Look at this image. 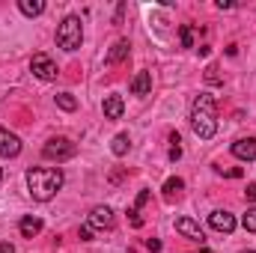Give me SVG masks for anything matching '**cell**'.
Masks as SVG:
<instances>
[{"mask_svg":"<svg viewBox=\"0 0 256 253\" xmlns=\"http://www.w3.org/2000/svg\"><path fill=\"white\" fill-rule=\"evenodd\" d=\"M128 51H131V45H128V39H116L114 42V48H110V54H108V63H122L128 57Z\"/></svg>","mask_w":256,"mask_h":253,"instance_id":"5bb4252c","label":"cell"},{"mask_svg":"<svg viewBox=\"0 0 256 253\" xmlns=\"http://www.w3.org/2000/svg\"><path fill=\"white\" fill-rule=\"evenodd\" d=\"M176 230H179L185 238H191V242H200V244L206 242V236H202V226H200L196 220H191V218H179V220H176Z\"/></svg>","mask_w":256,"mask_h":253,"instance_id":"9c48e42d","label":"cell"},{"mask_svg":"<svg viewBox=\"0 0 256 253\" xmlns=\"http://www.w3.org/2000/svg\"><path fill=\"white\" fill-rule=\"evenodd\" d=\"M30 72H33L39 80H54V78H57V63H54L48 54H33Z\"/></svg>","mask_w":256,"mask_h":253,"instance_id":"5b68a950","label":"cell"},{"mask_svg":"<svg viewBox=\"0 0 256 253\" xmlns=\"http://www.w3.org/2000/svg\"><path fill=\"white\" fill-rule=\"evenodd\" d=\"M152 92V72H137L131 80V96H149Z\"/></svg>","mask_w":256,"mask_h":253,"instance_id":"8fae6325","label":"cell"},{"mask_svg":"<svg viewBox=\"0 0 256 253\" xmlns=\"http://www.w3.org/2000/svg\"><path fill=\"white\" fill-rule=\"evenodd\" d=\"M78 236H80V242H92V226H90V224H84V226L78 230Z\"/></svg>","mask_w":256,"mask_h":253,"instance_id":"7402d4cb","label":"cell"},{"mask_svg":"<svg viewBox=\"0 0 256 253\" xmlns=\"http://www.w3.org/2000/svg\"><path fill=\"white\" fill-rule=\"evenodd\" d=\"M242 224H244L248 232H256V208H248V214L242 218Z\"/></svg>","mask_w":256,"mask_h":253,"instance_id":"44dd1931","label":"cell"},{"mask_svg":"<svg viewBox=\"0 0 256 253\" xmlns=\"http://www.w3.org/2000/svg\"><path fill=\"white\" fill-rule=\"evenodd\" d=\"M244 196H248L250 202L256 200V182H250V185H248V190H244Z\"/></svg>","mask_w":256,"mask_h":253,"instance_id":"d4e9b609","label":"cell"},{"mask_svg":"<svg viewBox=\"0 0 256 253\" xmlns=\"http://www.w3.org/2000/svg\"><path fill=\"white\" fill-rule=\"evenodd\" d=\"M191 128H194V134H196L200 140H208V137H214V131H218V108H214V96H208V92H200V96L194 98Z\"/></svg>","mask_w":256,"mask_h":253,"instance_id":"7a4b0ae2","label":"cell"},{"mask_svg":"<svg viewBox=\"0 0 256 253\" xmlns=\"http://www.w3.org/2000/svg\"><path fill=\"white\" fill-rule=\"evenodd\" d=\"M74 152H78V146H74L68 137H51V140L42 146V155H45L48 161H57V164L74 158Z\"/></svg>","mask_w":256,"mask_h":253,"instance_id":"277c9868","label":"cell"},{"mask_svg":"<svg viewBox=\"0 0 256 253\" xmlns=\"http://www.w3.org/2000/svg\"><path fill=\"white\" fill-rule=\"evenodd\" d=\"M128 220H131V226H143V218H140V212H137V208H131V212H128Z\"/></svg>","mask_w":256,"mask_h":253,"instance_id":"603a6c76","label":"cell"},{"mask_svg":"<svg viewBox=\"0 0 256 253\" xmlns=\"http://www.w3.org/2000/svg\"><path fill=\"white\" fill-rule=\"evenodd\" d=\"M114 220H116V218H114V208H110V206H96V208L90 212V220H86V224H90L92 230H110Z\"/></svg>","mask_w":256,"mask_h":253,"instance_id":"8992f818","label":"cell"},{"mask_svg":"<svg viewBox=\"0 0 256 253\" xmlns=\"http://www.w3.org/2000/svg\"><path fill=\"white\" fill-rule=\"evenodd\" d=\"M80 42H84V27H80V18L78 15H66L63 21H60V27H57V45L63 48V51H78L80 48Z\"/></svg>","mask_w":256,"mask_h":253,"instance_id":"3957f363","label":"cell"},{"mask_svg":"<svg viewBox=\"0 0 256 253\" xmlns=\"http://www.w3.org/2000/svg\"><path fill=\"white\" fill-rule=\"evenodd\" d=\"M208 226H212V230H218V232H226V236H230V232L236 230V218H232L230 212L218 208V212H212V214H208Z\"/></svg>","mask_w":256,"mask_h":253,"instance_id":"52a82bcc","label":"cell"},{"mask_svg":"<svg viewBox=\"0 0 256 253\" xmlns=\"http://www.w3.org/2000/svg\"><path fill=\"white\" fill-rule=\"evenodd\" d=\"M27 188H30L33 200L48 202L63 188V170H57V167H33V170H27Z\"/></svg>","mask_w":256,"mask_h":253,"instance_id":"6da1fadb","label":"cell"},{"mask_svg":"<svg viewBox=\"0 0 256 253\" xmlns=\"http://www.w3.org/2000/svg\"><path fill=\"white\" fill-rule=\"evenodd\" d=\"M185 188V182H182V179H179V176H173V179H167V182H164V196H167V200H173V196H179V190Z\"/></svg>","mask_w":256,"mask_h":253,"instance_id":"e0dca14e","label":"cell"},{"mask_svg":"<svg viewBox=\"0 0 256 253\" xmlns=\"http://www.w3.org/2000/svg\"><path fill=\"white\" fill-rule=\"evenodd\" d=\"M179 39H182V48H194V27L191 24H182Z\"/></svg>","mask_w":256,"mask_h":253,"instance_id":"d6986e66","label":"cell"},{"mask_svg":"<svg viewBox=\"0 0 256 253\" xmlns=\"http://www.w3.org/2000/svg\"><path fill=\"white\" fill-rule=\"evenodd\" d=\"M242 253H256V250H242Z\"/></svg>","mask_w":256,"mask_h":253,"instance_id":"83f0119b","label":"cell"},{"mask_svg":"<svg viewBox=\"0 0 256 253\" xmlns=\"http://www.w3.org/2000/svg\"><path fill=\"white\" fill-rule=\"evenodd\" d=\"M57 108H60V110H68V114H72V110L78 108V98H74L72 92H60V96H57Z\"/></svg>","mask_w":256,"mask_h":253,"instance_id":"ac0fdd59","label":"cell"},{"mask_svg":"<svg viewBox=\"0 0 256 253\" xmlns=\"http://www.w3.org/2000/svg\"><path fill=\"white\" fill-rule=\"evenodd\" d=\"M18 152H21V140H18L12 131L0 128V155H3V158H15Z\"/></svg>","mask_w":256,"mask_h":253,"instance_id":"ba28073f","label":"cell"},{"mask_svg":"<svg viewBox=\"0 0 256 253\" xmlns=\"http://www.w3.org/2000/svg\"><path fill=\"white\" fill-rule=\"evenodd\" d=\"M128 149H131L128 134H116V137H114V143H110V152H114L116 158H122V155H128Z\"/></svg>","mask_w":256,"mask_h":253,"instance_id":"2e32d148","label":"cell"},{"mask_svg":"<svg viewBox=\"0 0 256 253\" xmlns=\"http://www.w3.org/2000/svg\"><path fill=\"white\" fill-rule=\"evenodd\" d=\"M0 253H15V248L9 242H0Z\"/></svg>","mask_w":256,"mask_h":253,"instance_id":"4316f807","label":"cell"},{"mask_svg":"<svg viewBox=\"0 0 256 253\" xmlns=\"http://www.w3.org/2000/svg\"><path fill=\"white\" fill-rule=\"evenodd\" d=\"M206 84H212V86L224 84V78L218 74V66H208V68H206Z\"/></svg>","mask_w":256,"mask_h":253,"instance_id":"ffe728a7","label":"cell"},{"mask_svg":"<svg viewBox=\"0 0 256 253\" xmlns=\"http://www.w3.org/2000/svg\"><path fill=\"white\" fill-rule=\"evenodd\" d=\"M18 230H21V236H24V238H33V236H39V232H42V220H39V218H33V214H30V218H21Z\"/></svg>","mask_w":256,"mask_h":253,"instance_id":"4fadbf2b","label":"cell"},{"mask_svg":"<svg viewBox=\"0 0 256 253\" xmlns=\"http://www.w3.org/2000/svg\"><path fill=\"white\" fill-rule=\"evenodd\" d=\"M179 158H182V146H173L170 149V161H179Z\"/></svg>","mask_w":256,"mask_h":253,"instance_id":"484cf974","label":"cell"},{"mask_svg":"<svg viewBox=\"0 0 256 253\" xmlns=\"http://www.w3.org/2000/svg\"><path fill=\"white\" fill-rule=\"evenodd\" d=\"M146 248H149L152 253H158L161 250V242H158V238H146Z\"/></svg>","mask_w":256,"mask_h":253,"instance_id":"cb8c5ba5","label":"cell"},{"mask_svg":"<svg viewBox=\"0 0 256 253\" xmlns=\"http://www.w3.org/2000/svg\"><path fill=\"white\" fill-rule=\"evenodd\" d=\"M0 179H3V167H0Z\"/></svg>","mask_w":256,"mask_h":253,"instance_id":"f1b7e54d","label":"cell"},{"mask_svg":"<svg viewBox=\"0 0 256 253\" xmlns=\"http://www.w3.org/2000/svg\"><path fill=\"white\" fill-rule=\"evenodd\" d=\"M18 9H21L24 15L36 18V15H42V12H45V3H42V0H18Z\"/></svg>","mask_w":256,"mask_h":253,"instance_id":"9a60e30c","label":"cell"},{"mask_svg":"<svg viewBox=\"0 0 256 253\" xmlns=\"http://www.w3.org/2000/svg\"><path fill=\"white\" fill-rule=\"evenodd\" d=\"M102 110H104V116H108V120H120V116H122V110H126L122 96H108V98L102 102Z\"/></svg>","mask_w":256,"mask_h":253,"instance_id":"7c38bea8","label":"cell"},{"mask_svg":"<svg viewBox=\"0 0 256 253\" xmlns=\"http://www.w3.org/2000/svg\"><path fill=\"white\" fill-rule=\"evenodd\" d=\"M232 155L242 161H256V137H242L232 143Z\"/></svg>","mask_w":256,"mask_h":253,"instance_id":"30bf717a","label":"cell"}]
</instances>
